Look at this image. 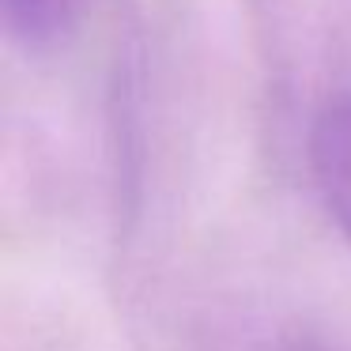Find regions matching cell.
<instances>
[{"label": "cell", "mask_w": 351, "mask_h": 351, "mask_svg": "<svg viewBox=\"0 0 351 351\" xmlns=\"http://www.w3.org/2000/svg\"><path fill=\"white\" fill-rule=\"evenodd\" d=\"M310 167L340 234L351 242V95H332L310 129Z\"/></svg>", "instance_id": "obj_1"}, {"label": "cell", "mask_w": 351, "mask_h": 351, "mask_svg": "<svg viewBox=\"0 0 351 351\" xmlns=\"http://www.w3.org/2000/svg\"><path fill=\"white\" fill-rule=\"evenodd\" d=\"M91 4L95 0H0V27L27 53H53L80 31Z\"/></svg>", "instance_id": "obj_2"}]
</instances>
